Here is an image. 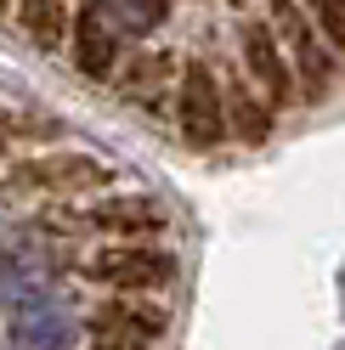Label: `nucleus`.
<instances>
[{
    "instance_id": "nucleus-1",
    "label": "nucleus",
    "mask_w": 345,
    "mask_h": 350,
    "mask_svg": "<svg viewBox=\"0 0 345 350\" xmlns=\"http://www.w3.org/2000/svg\"><path fill=\"white\" fill-rule=\"evenodd\" d=\"M107 187H114V170L85 147H29L6 159V175H0V198L17 192V198L74 204V198H102Z\"/></svg>"
},
{
    "instance_id": "nucleus-2",
    "label": "nucleus",
    "mask_w": 345,
    "mask_h": 350,
    "mask_svg": "<svg viewBox=\"0 0 345 350\" xmlns=\"http://www.w3.org/2000/svg\"><path fill=\"white\" fill-rule=\"evenodd\" d=\"M74 271L102 294L119 299H159L181 277V260L170 243H97L91 254L74 260Z\"/></svg>"
},
{
    "instance_id": "nucleus-3",
    "label": "nucleus",
    "mask_w": 345,
    "mask_h": 350,
    "mask_svg": "<svg viewBox=\"0 0 345 350\" xmlns=\"http://www.w3.org/2000/svg\"><path fill=\"white\" fill-rule=\"evenodd\" d=\"M79 334L85 311L68 299L62 282L0 305V350H79Z\"/></svg>"
},
{
    "instance_id": "nucleus-4",
    "label": "nucleus",
    "mask_w": 345,
    "mask_h": 350,
    "mask_svg": "<svg viewBox=\"0 0 345 350\" xmlns=\"http://www.w3.org/2000/svg\"><path fill=\"white\" fill-rule=\"evenodd\" d=\"M170 124L187 147H227V96H221V68L209 57H181L176 68V96H170Z\"/></svg>"
},
{
    "instance_id": "nucleus-5",
    "label": "nucleus",
    "mask_w": 345,
    "mask_h": 350,
    "mask_svg": "<svg viewBox=\"0 0 345 350\" xmlns=\"http://www.w3.org/2000/svg\"><path fill=\"white\" fill-rule=\"evenodd\" d=\"M266 23H272V34H277V46H283V62H289V74H294L300 102H322V96L340 85L345 62L322 46V34L311 29L306 6H300V0H272Z\"/></svg>"
},
{
    "instance_id": "nucleus-6",
    "label": "nucleus",
    "mask_w": 345,
    "mask_h": 350,
    "mask_svg": "<svg viewBox=\"0 0 345 350\" xmlns=\"http://www.w3.org/2000/svg\"><path fill=\"white\" fill-rule=\"evenodd\" d=\"M170 334V305L164 299H119L102 294L85 311L79 350H159Z\"/></svg>"
},
{
    "instance_id": "nucleus-7",
    "label": "nucleus",
    "mask_w": 345,
    "mask_h": 350,
    "mask_svg": "<svg viewBox=\"0 0 345 350\" xmlns=\"http://www.w3.org/2000/svg\"><path fill=\"white\" fill-rule=\"evenodd\" d=\"M74 232H91L97 243H164L170 209L147 192H102L85 209H74Z\"/></svg>"
},
{
    "instance_id": "nucleus-8",
    "label": "nucleus",
    "mask_w": 345,
    "mask_h": 350,
    "mask_svg": "<svg viewBox=\"0 0 345 350\" xmlns=\"http://www.w3.org/2000/svg\"><path fill=\"white\" fill-rule=\"evenodd\" d=\"M125 34L114 17H107L97 0H74V17H68V34H62V62L79 74V79H91V85H107L119 74V62H125Z\"/></svg>"
},
{
    "instance_id": "nucleus-9",
    "label": "nucleus",
    "mask_w": 345,
    "mask_h": 350,
    "mask_svg": "<svg viewBox=\"0 0 345 350\" xmlns=\"http://www.w3.org/2000/svg\"><path fill=\"white\" fill-rule=\"evenodd\" d=\"M232 68H238L249 79V91L272 107V119L289 113V107L300 102L294 74L283 62V46H277V34H272L266 17H244V23H238V62H232Z\"/></svg>"
},
{
    "instance_id": "nucleus-10",
    "label": "nucleus",
    "mask_w": 345,
    "mask_h": 350,
    "mask_svg": "<svg viewBox=\"0 0 345 350\" xmlns=\"http://www.w3.org/2000/svg\"><path fill=\"white\" fill-rule=\"evenodd\" d=\"M57 282V243L34 226L0 232V305L23 299L34 288H51Z\"/></svg>"
},
{
    "instance_id": "nucleus-11",
    "label": "nucleus",
    "mask_w": 345,
    "mask_h": 350,
    "mask_svg": "<svg viewBox=\"0 0 345 350\" xmlns=\"http://www.w3.org/2000/svg\"><path fill=\"white\" fill-rule=\"evenodd\" d=\"M176 68H181V62L170 57V51L142 46V51H125L119 74L107 79V85H114V91L131 102V107H142V113L170 119V96H176Z\"/></svg>"
},
{
    "instance_id": "nucleus-12",
    "label": "nucleus",
    "mask_w": 345,
    "mask_h": 350,
    "mask_svg": "<svg viewBox=\"0 0 345 350\" xmlns=\"http://www.w3.org/2000/svg\"><path fill=\"white\" fill-rule=\"evenodd\" d=\"M221 96H227V136L232 142H266L272 136V107L249 91V79L238 68H221Z\"/></svg>"
},
{
    "instance_id": "nucleus-13",
    "label": "nucleus",
    "mask_w": 345,
    "mask_h": 350,
    "mask_svg": "<svg viewBox=\"0 0 345 350\" xmlns=\"http://www.w3.org/2000/svg\"><path fill=\"white\" fill-rule=\"evenodd\" d=\"M6 17L23 29L29 46H40V51H62V34H68L74 0H12Z\"/></svg>"
},
{
    "instance_id": "nucleus-14",
    "label": "nucleus",
    "mask_w": 345,
    "mask_h": 350,
    "mask_svg": "<svg viewBox=\"0 0 345 350\" xmlns=\"http://www.w3.org/2000/svg\"><path fill=\"white\" fill-rule=\"evenodd\" d=\"M300 6H306L311 29L322 34V46L345 62V0H300Z\"/></svg>"
},
{
    "instance_id": "nucleus-15",
    "label": "nucleus",
    "mask_w": 345,
    "mask_h": 350,
    "mask_svg": "<svg viewBox=\"0 0 345 350\" xmlns=\"http://www.w3.org/2000/svg\"><path fill=\"white\" fill-rule=\"evenodd\" d=\"M97 6L114 17V23L125 29V34H142L147 23H153V12H159V0H97Z\"/></svg>"
},
{
    "instance_id": "nucleus-16",
    "label": "nucleus",
    "mask_w": 345,
    "mask_h": 350,
    "mask_svg": "<svg viewBox=\"0 0 345 350\" xmlns=\"http://www.w3.org/2000/svg\"><path fill=\"white\" fill-rule=\"evenodd\" d=\"M6 12H12V0H0V17H6Z\"/></svg>"
},
{
    "instance_id": "nucleus-17",
    "label": "nucleus",
    "mask_w": 345,
    "mask_h": 350,
    "mask_svg": "<svg viewBox=\"0 0 345 350\" xmlns=\"http://www.w3.org/2000/svg\"><path fill=\"white\" fill-rule=\"evenodd\" d=\"M0 159H6V142H0Z\"/></svg>"
}]
</instances>
